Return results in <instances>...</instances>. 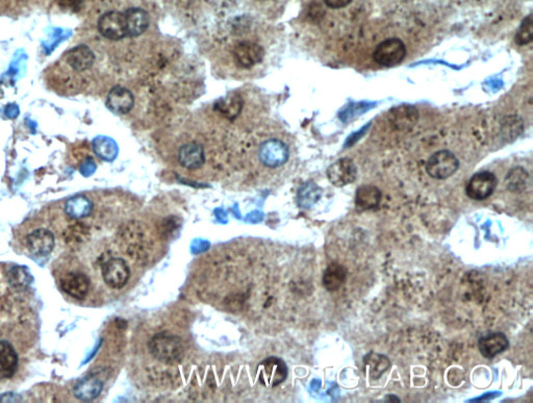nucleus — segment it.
Instances as JSON below:
<instances>
[{
	"instance_id": "nucleus-1",
	"label": "nucleus",
	"mask_w": 533,
	"mask_h": 403,
	"mask_svg": "<svg viewBox=\"0 0 533 403\" xmlns=\"http://www.w3.org/2000/svg\"><path fill=\"white\" fill-rule=\"evenodd\" d=\"M148 347L151 356L165 365H176L184 357V344L173 333H156L150 340Z\"/></svg>"
},
{
	"instance_id": "nucleus-2",
	"label": "nucleus",
	"mask_w": 533,
	"mask_h": 403,
	"mask_svg": "<svg viewBox=\"0 0 533 403\" xmlns=\"http://www.w3.org/2000/svg\"><path fill=\"white\" fill-rule=\"evenodd\" d=\"M460 168L458 158L452 152L441 150L432 154L426 163V171L430 178L446 180L453 175Z\"/></svg>"
},
{
	"instance_id": "nucleus-3",
	"label": "nucleus",
	"mask_w": 533,
	"mask_h": 403,
	"mask_svg": "<svg viewBox=\"0 0 533 403\" xmlns=\"http://www.w3.org/2000/svg\"><path fill=\"white\" fill-rule=\"evenodd\" d=\"M406 56V44L400 39L391 38L377 45L373 58L380 66L393 67L400 64Z\"/></svg>"
},
{
	"instance_id": "nucleus-4",
	"label": "nucleus",
	"mask_w": 533,
	"mask_h": 403,
	"mask_svg": "<svg viewBox=\"0 0 533 403\" xmlns=\"http://www.w3.org/2000/svg\"><path fill=\"white\" fill-rule=\"evenodd\" d=\"M98 30L108 40L119 41L127 37L124 13L111 11L102 15L98 20Z\"/></svg>"
},
{
	"instance_id": "nucleus-5",
	"label": "nucleus",
	"mask_w": 533,
	"mask_h": 403,
	"mask_svg": "<svg viewBox=\"0 0 533 403\" xmlns=\"http://www.w3.org/2000/svg\"><path fill=\"white\" fill-rule=\"evenodd\" d=\"M130 271L127 264L122 259H111L102 266V278L112 289H121L127 284Z\"/></svg>"
},
{
	"instance_id": "nucleus-6",
	"label": "nucleus",
	"mask_w": 533,
	"mask_h": 403,
	"mask_svg": "<svg viewBox=\"0 0 533 403\" xmlns=\"http://www.w3.org/2000/svg\"><path fill=\"white\" fill-rule=\"evenodd\" d=\"M496 187L497 178L491 172H479L468 182L465 193L471 199L484 200L494 193Z\"/></svg>"
},
{
	"instance_id": "nucleus-7",
	"label": "nucleus",
	"mask_w": 533,
	"mask_h": 403,
	"mask_svg": "<svg viewBox=\"0 0 533 403\" xmlns=\"http://www.w3.org/2000/svg\"><path fill=\"white\" fill-rule=\"evenodd\" d=\"M260 160L265 166L277 168L289 160L288 146L280 140H269L261 146Z\"/></svg>"
},
{
	"instance_id": "nucleus-8",
	"label": "nucleus",
	"mask_w": 533,
	"mask_h": 403,
	"mask_svg": "<svg viewBox=\"0 0 533 403\" xmlns=\"http://www.w3.org/2000/svg\"><path fill=\"white\" fill-rule=\"evenodd\" d=\"M288 368L284 361L270 357L260 365L261 381L267 387H275L286 380Z\"/></svg>"
},
{
	"instance_id": "nucleus-9",
	"label": "nucleus",
	"mask_w": 533,
	"mask_h": 403,
	"mask_svg": "<svg viewBox=\"0 0 533 403\" xmlns=\"http://www.w3.org/2000/svg\"><path fill=\"white\" fill-rule=\"evenodd\" d=\"M358 176V169L350 159H341L327 169V178L334 186L344 187L352 184Z\"/></svg>"
},
{
	"instance_id": "nucleus-10",
	"label": "nucleus",
	"mask_w": 533,
	"mask_h": 403,
	"mask_svg": "<svg viewBox=\"0 0 533 403\" xmlns=\"http://www.w3.org/2000/svg\"><path fill=\"white\" fill-rule=\"evenodd\" d=\"M63 62L73 71L84 72L92 68L95 63V54L87 45H78L65 54Z\"/></svg>"
},
{
	"instance_id": "nucleus-11",
	"label": "nucleus",
	"mask_w": 533,
	"mask_h": 403,
	"mask_svg": "<svg viewBox=\"0 0 533 403\" xmlns=\"http://www.w3.org/2000/svg\"><path fill=\"white\" fill-rule=\"evenodd\" d=\"M26 247L34 256H46L51 254L56 245L52 232L45 228H39L26 237Z\"/></svg>"
},
{
	"instance_id": "nucleus-12",
	"label": "nucleus",
	"mask_w": 533,
	"mask_h": 403,
	"mask_svg": "<svg viewBox=\"0 0 533 403\" xmlns=\"http://www.w3.org/2000/svg\"><path fill=\"white\" fill-rule=\"evenodd\" d=\"M237 64L243 68H251L260 64L264 58V48L253 42H242L234 50Z\"/></svg>"
},
{
	"instance_id": "nucleus-13",
	"label": "nucleus",
	"mask_w": 533,
	"mask_h": 403,
	"mask_svg": "<svg viewBox=\"0 0 533 403\" xmlns=\"http://www.w3.org/2000/svg\"><path fill=\"white\" fill-rule=\"evenodd\" d=\"M90 278L80 272H70L61 278V287L76 299H84L90 289Z\"/></svg>"
},
{
	"instance_id": "nucleus-14",
	"label": "nucleus",
	"mask_w": 533,
	"mask_h": 403,
	"mask_svg": "<svg viewBox=\"0 0 533 403\" xmlns=\"http://www.w3.org/2000/svg\"><path fill=\"white\" fill-rule=\"evenodd\" d=\"M134 97L128 89L116 86L110 91L106 99V106L115 114L124 115L134 108Z\"/></svg>"
},
{
	"instance_id": "nucleus-15",
	"label": "nucleus",
	"mask_w": 533,
	"mask_h": 403,
	"mask_svg": "<svg viewBox=\"0 0 533 403\" xmlns=\"http://www.w3.org/2000/svg\"><path fill=\"white\" fill-rule=\"evenodd\" d=\"M509 347L508 337L502 333H489L480 337L478 348L485 359H491L506 352Z\"/></svg>"
},
{
	"instance_id": "nucleus-16",
	"label": "nucleus",
	"mask_w": 533,
	"mask_h": 403,
	"mask_svg": "<svg viewBox=\"0 0 533 403\" xmlns=\"http://www.w3.org/2000/svg\"><path fill=\"white\" fill-rule=\"evenodd\" d=\"M178 162L187 169H199L206 162L203 147L196 143L184 144L178 151Z\"/></svg>"
},
{
	"instance_id": "nucleus-17",
	"label": "nucleus",
	"mask_w": 533,
	"mask_h": 403,
	"mask_svg": "<svg viewBox=\"0 0 533 403\" xmlns=\"http://www.w3.org/2000/svg\"><path fill=\"white\" fill-rule=\"evenodd\" d=\"M127 28V37H139L144 34L149 26V15L146 11L140 8H128L124 13Z\"/></svg>"
},
{
	"instance_id": "nucleus-18",
	"label": "nucleus",
	"mask_w": 533,
	"mask_h": 403,
	"mask_svg": "<svg viewBox=\"0 0 533 403\" xmlns=\"http://www.w3.org/2000/svg\"><path fill=\"white\" fill-rule=\"evenodd\" d=\"M18 354L12 344L0 341V380H8L16 373Z\"/></svg>"
},
{
	"instance_id": "nucleus-19",
	"label": "nucleus",
	"mask_w": 533,
	"mask_h": 403,
	"mask_svg": "<svg viewBox=\"0 0 533 403\" xmlns=\"http://www.w3.org/2000/svg\"><path fill=\"white\" fill-rule=\"evenodd\" d=\"M102 389H104V383L97 376H89L76 383L74 388V395L78 399L91 402L100 395Z\"/></svg>"
},
{
	"instance_id": "nucleus-20",
	"label": "nucleus",
	"mask_w": 533,
	"mask_h": 403,
	"mask_svg": "<svg viewBox=\"0 0 533 403\" xmlns=\"http://www.w3.org/2000/svg\"><path fill=\"white\" fill-rule=\"evenodd\" d=\"M125 242L128 244L127 254H137L138 258L144 256L149 248L150 241L146 237V234L140 228L134 226V228L125 232Z\"/></svg>"
},
{
	"instance_id": "nucleus-21",
	"label": "nucleus",
	"mask_w": 533,
	"mask_h": 403,
	"mask_svg": "<svg viewBox=\"0 0 533 403\" xmlns=\"http://www.w3.org/2000/svg\"><path fill=\"white\" fill-rule=\"evenodd\" d=\"M243 99L239 94H230L222 98L215 104V111L224 118L234 120L243 108Z\"/></svg>"
},
{
	"instance_id": "nucleus-22",
	"label": "nucleus",
	"mask_w": 533,
	"mask_h": 403,
	"mask_svg": "<svg viewBox=\"0 0 533 403\" xmlns=\"http://www.w3.org/2000/svg\"><path fill=\"white\" fill-rule=\"evenodd\" d=\"M382 192L375 186H362L356 192V206L360 211L373 210L380 206Z\"/></svg>"
},
{
	"instance_id": "nucleus-23",
	"label": "nucleus",
	"mask_w": 533,
	"mask_h": 403,
	"mask_svg": "<svg viewBox=\"0 0 533 403\" xmlns=\"http://www.w3.org/2000/svg\"><path fill=\"white\" fill-rule=\"evenodd\" d=\"M347 278V269L338 263H332L323 274V285L327 291H338Z\"/></svg>"
},
{
	"instance_id": "nucleus-24",
	"label": "nucleus",
	"mask_w": 533,
	"mask_h": 403,
	"mask_svg": "<svg viewBox=\"0 0 533 403\" xmlns=\"http://www.w3.org/2000/svg\"><path fill=\"white\" fill-rule=\"evenodd\" d=\"M93 210L92 202L84 195L71 197L65 206V212L73 219H82L91 215Z\"/></svg>"
},
{
	"instance_id": "nucleus-25",
	"label": "nucleus",
	"mask_w": 533,
	"mask_h": 403,
	"mask_svg": "<svg viewBox=\"0 0 533 403\" xmlns=\"http://www.w3.org/2000/svg\"><path fill=\"white\" fill-rule=\"evenodd\" d=\"M93 149L101 160L112 162L118 156L119 148L117 143L108 137H97L93 141Z\"/></svg>"
},
{
	"instance_id": "nucleus-26",
	"label": "nucleus",
	"mask_w": 533,
	"mask_h": 403,
	"mask_svg": "<svg viewBox=\"0 0 533 403\" xmlns=\"http://www.w3.org/2000/svg\"><path fill=\"white\" fill-rule=\"evenodd\" d=\"M322 191L314 182L304 184L298 191V206L302 209H310L320 199Z\"/></svg>"
},
{
	"instance_id": "nucleus-27",
	"label": "nucleus",
	"mask_w": 533,
	"mask_h": 403,
	"mask_svg": "<svg viewBox=\"0 0 533 403\" xmlns=\"http://www.w3.org/2000/svg\"><path fill=\"white\" fill-rule=\"evenodd\" d=\"M365 364L369 367L372 380H378L382 378V374L388 371L389 368L391 367V361L388 357L382 354H373V352L365 356Z\"/></svg>"
},
{
	"instance_id": "nucleus-28",
	"label": "nucleus",
	"mask_w": 533,
	"mask_h": 403,
	"mask_svg": "<svg viewBox=\"0 0 533 403\" xmlns=\"http://www.w3.org/2000/svg\"><path fill=\"white\" fill-rule=\"evenodd\" d=\"M8 280L14 287H21L30 284L32 278H30V275L26 271V269H23V267H14L10 270Z\"/></svg>"
},
{
	"instance_id": "nucleus-29",
	"label": "nucleus",
	"mask_w": 533,
	"mask_h": 403,
	"mask_svg": "<svg viewBox=\"0 0 533 403\" xmlns=\"http://www.w3.org/2000/svg\"><path fill=\"white\" fill-rule=\"evenodd\" d=\"M533 39L532 34V15L527 17L522 23L517 36H515V42L520 45H526L532 42Z\"/></svg>"
},
{
	"instance_id": "nucleus-30",
	"label": "nucleus",
	"mask_w": 533,
	"mask_h": 403,
	"mask_svg": "<svg viewBox=\"0 0 533 403\" xmlns=\"http://www.w3.org/2000/svg\"><path fill=\"white\" fill-rule=\"evenodd\" d=\"M527 173L523 169H515L508 175V187L510 190L520 191L526 186Z\"/></svg>"
},
{
	"instance_id": "nucleus-31",
	"label": "nucleus",
	"mask_w": 533,
	"mask_h": 403,
	"mask_svg": "<svg viewBox=\"0 0 533 403\" xmlns=\"http://www.w3.org/2000/svg\"><path fill=\"white\" fill-rule=\"evenodd\" d=\"M323 1L328 8L339 10V8H346V6H349L352 0H323Z\"/></svg>"
},
{
	"instance_id": "nucleus-32",
	"label": "nucleus",
	"mask_w": 533,
	"mask_h": 403,
	"mask_svg": "<svg viewBox=\"0 0 533 403\" xmlns=\"http://www.w3.org/2000/svg\"><path fill=\"white\" fill-rule=\"evenodd\" d=\"M95 169H96V166H95L94 162H93V160H91V159H89V160H87L86 162L84 163V165H82V173L84 174V175L89 176L95 171Z\"/></svg>"
},
{
	"instance_id": "nucleus-33",
	"label": "nucleus",
	"mask_w": 533,
	"mask_h": 403,
	"mask_svg": "<svg viewBox=\"0 0 533 403\" xmlns=\"http://www.w3.org/2000/svg\"><path fill=\"white\" fill-rule=\"evenodd\" d=\"M60 2L66 8H75V6L78 4V0H60Z\"/></svg>"
},
{
	"instance_id": "nucleus-34",
	"label": "nucleus",
	"mask_w": 533,
	"mask_h": 403,
	"mask_svg": "<svg viewBox=\"0 0 533 403\" xmlns=\"http://www.w3.org/2000/svg\"><path fill=\"white\" fill-rule=\"evenodd\" d=\"M499 395V394H495V395H493V394L487 393V395L482 396V397L477 398V399H474L473 402H479L480 400H487V399H493V398L497 397V396Z\"/></svg>"
}]
</instances>
